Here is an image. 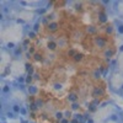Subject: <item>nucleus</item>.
<instances>
[{"label":"nucleus","mask_w":123,"mask_h":123,"mask_svg":"<svg viewBox=\"0 0 123 123\" xmlns=\"http://www.w3.org/2000/svg\"><path fill=\"white\" fill-rule=\"evenodd\" d=\"M86 123H95V121H94V118H92V117H90V118L86 121Z\"/></svg>","instance_id":"32"},{"label":"nucleus","mask_w":123,"mask_h":123,"mask_svg":"<svg viewBox=\"0 0 123 123\" xmlns=\"http://www.w3.org/2000/svg\"><path fill=\"white\" fill-rule=\"evenodd\" d=\"M28 110H30V111H37L38 108H37V106H36L35 102H32V104L28 105Z\"/></svg>","instance_id":"27"},{"label":"nucleus","mask_w":123,"mask_h":123,"mask_svg":"<svg viewBox=\"0 0 123 123\" xmlns=\"http://www.w3.org/2000/svg\"><path fill=\"white\" fill-rule=\"evenodd\" d=\"M26 94L31 95V96H35L38 94V87L35 86V85H27V89H26Z\"/></svg>","instance_id":"7"},{"label":"nucleus","mask_w":123,"mask_h":123,"mask_svg":"<svg viewBox=\"0 0 123 123\" xmlns=\"http://www.w3.org/2000/svg\"><path fill=\"white\" fill-rule=\"evenodd\" d=\"M59 28V24L57 21H50L48 25H47V30L49 32H55V31Z\"/></svg>","instance_id":"10"},{"label":"nucleus","mask_w":123,"mask_h":123,"mask_svg":"<svg viewBox=\"0 0 123 123\" xmlns=\"http://www.w3.org/2000/svg\"><path fill=\"white\" fill-rule=\"evenodd\" d=\"M70 122V119H68V118H63L62 121H59L58 123H69Z\"/></svg>","instance_id":"31"},{"label":"nucleus","mask_w":123,"mask_h":123,"mask_svg":"<svg viewBox=\"0 0 123 123\" xmlns=\"http://www.w3.org/2000/svg\"><path fill=\"white\" fill-rule=\"evenodd\" d=\"M94 43H95V46H96V47L105 48L107 42H106V39H105L104 37H101V36H96V37L94 38Z\"/></svg>","instance_id":"3"},{"label":"nucleus","mask_w":123,"mask_h":123,"mask_svg":"<svg viewBox=\"0 0 123 123\" xmlns=\"http://www.w3.org/2000/svg\"><path fill=\"white\" fill-rule=\"evenodd\" d=\"M33 58H35V60H37V62H44V58H43V55L41 54V53H36V54L33 55Z\"/></svg>","instance_id":"26"},{"label":"nucleus","mask_w":123,"mask_h":123,"mask_svg":"<svg viewBox=\"0 0 123 123\" xmlns=\"http://www.w3.org/2000/svg\"><path fill=\"white\" fill-rule=\"evenodd\" d=\"M67 100L70 102V104H74V102H78L79 95L75 94V92H69V94L67 95Z\"/></svg>","instance_id":"11"},{"label":"nucleus","mask_w":123,"mask_h":123,"mask_svg":"<svg viewBox=\"0 0 123 123\" xmlns=\"http://www.w3.org/2000/svg\"><path fill=\"white\" fill-rule=\"evenodd\" d=\"M118 50H119V52H121V53H123V44H121V46H119V48H118Z\"/></svg>","instance_id":"34"},{"label":"nucleus","mask_w":123,"mask_h":123,"mask_svg":"<svg viewBox=\"0 0 123 123\" xmlns=\"http://www.w3.org/2000/svg\"><path fill=\"white\" fill-rule=\"evenodd\" d=\"M27 38L28 39H35L36 37H37V33L35 32V31H30V32H27Z\"/></svg>","instance_id":"24"},{"label":"nucleus","mask_w":123,"mask_h":123,"mask_svg":"<svg viewBox=\"0 0 123 123\" xmlns=\"http://www.w3.org/2000/svg\"><path fill=\"white\" fill-rule=\"evenodd\" d=\"M115 31H116V30H115V26H113V25H107L106 28H105V32H106L107 35H112Z\"/></svg>","instance_id":"17"},{"label":"nucleus","mask_w":123,"mask_h":123,"mask_svg":"<svg viewBox=\"0 0 123 123\" xmlns=\"http://www.w3.org/2000/svg\"><path fill=\"white\" fill-rule=\"evenodd\" d=\"M69 123H70V122H69Z\"/></svg>","instance_id":"39"},{"label":"nucleus","mask_w":123,"mask_h":123,"mask_svg":"<svg viewBox=\"0 0 123 123\" xmlns=\"http://www.w3.org/2000/svg\"><path fill=\"white\" fill-rule=\"evenodd\" d=\"M53 89H54V90H62V89H63V86H62L60 83H55V84L53 85Z\"/></svg>","instance_id":"28"},{"label":"nucleus","mask_w":123,"mask_h":123,"mask_svg":"<svg viewBox=\"0 0 123 123\" xmlns=\"http://www.w3.org/2000/svg\"><path fill=\"white\" fill-rule=\"evenodd\" d=\"M35 104H36V106H37L38 110H39V108H43V106H44L43 100H41V98H37V100L35 101Z\"/></svg>","instance_id":"22"},{"label":"nucleus","mask_w":123,"mask_h":123,"mask_svg":"<svg viewBox=\"0 0 123 123\" xmlns=\"http://www.w3.org/2000/svg\"><path fill=\"white\" fill-rule=\"evenodd\" d=\"M70 123H80V122H79L78 119H75V118H71V119H70Z\"/></svg>","instance_id":"33"},{"label":"nucleus","mask_w":123,"mask_h":123,"mask_svg":"<svg viewBox=\"0 0 123 123\" xmlns=\"http://www.w3.org/2000/svg\"><path fill=\"white\" fill-rule=\"evenodd\" d=\"M115 30L117 35L119 36H123V21H119V20H115Z\"/></svg>","instance_id":"5"},{"label":"nucleus","mask_w":123,"mask_h":123,"mask_svg":"<svg viewBox=\"0 0 123 123\" xmlns=\"http://www.w3.org/2000/svg\"><path fill=\"white\" fill-rule=\"evenodd\" d=\"M33 78H35V79H39V75H38V74H33Z\"/></svg>","instance_id":"35"},{"label":"nucleus","mask_w":123,"mask_h":123,"mask_svg":"<svg viewBox=\"0 0 123 123\" xmlns=\"http://www.w3.org/2000/svg\"><path fill=\"white\" fill-rule=\"evenodd\" d=\"M33 75H30V74H26V85H32V81H33Z\"/></svg>","instance_id":"23"},{"label":"nucleus","mask_w":123,"mask_h":123,"mask_svg":"<svg viewBox=\"0 0 123 123\" xmlns=\"http://www.w3.org/2000/svg\"><path fill=\"white\" fill-rule=\"evenodd\" d=\"M97 20H98L100 24H106V22L108 21V15H107V12L100 11L98 15H97Z\"/></svg>","instance_id":"6"},{"label":"nucleus","mask_w":123,"mask_h":123,"mask_svg":"<svg viewBox=\"0 0 123 123\" xmlns=\"http://www.w3.org/2000/svg\"><path fill=\"white\" fill-rule=\"evenodd\" d=\"M115 55V50L113 49H105V52H104V57L106 58V59H111L112 57Z\"/></svg>","instance_id":"14"},{"label":"nucleus","mask_w":123,"mask_h":123,"mask_svg":"<svg viewBox=\"0 0 123 123\" xmlns=\"http://www.w3.org/2000/svg\"><path fill=\"white\" fill-rule=\"evenodd\" d=\"M86 32H87L89 35H95V33L97 32V28H96L95 26H87V27H86Z\"/></svg>","instance_id":"18"},{"label":"nucleus","mask_w":123,"mask_h":123,"mask_svg":"<svg viewBox=\"0 0 123 123\" xmlns=\"http://www.w3.org/2000/svg\"><path fill=\"white\" fill-rule=\"evenodd\" d=\"M54 118H55V119L59 122V121H62V119H63V118H65V117H64V113H63V112L57 111L55 113H54Z\"/></svg>","instance_id":"19"},{"label":"nucleus","mask_w":123,"mask_h":123,"mask_svg":"<svg viewBox=\"0 0 123 123\" xmlns=\"http://www.w3.org/2000/svg\"><path fill=\"white\" fill-rule=\"evenodd\" d=\"M30 123H36V122H30Z\"/></svg>","instance_id":"38"},{"label":"nucleus","mask_w":123,"mask_h":123,"mask_svg":"<svg viewBox=\"0 0 123 123\" xmlns=\"http://www.w3.org/2000/svg\"><path fill=\"white\" fill-rule=\"evenodd\" d=\"M24 47L21 46V44H18L14 50H12V52H11V55L14 57V58H21L22 57V54H24Z\"/></svg>","instance_id":"4"},{"label":"nucleus","mask_w":123,"mask_h":123,"mask_svg":"<svg viewBox=\"0 0 123 123\" xmlns=\"http://www.w3.org/2000/svg\"><path fill=\"white\" fill-rule=\"evenodd\" d=\"M4 115H5L6 119H16V118H17V116H18V115H16V113H15V112H12L11 110H9V108L4 112Z\"/></svg>","instance_id":"12"},{"label":"nucleus","mask_w":123,"mask_h":123,"mask_svg":"<svg viewBox=\"0 0 123 123\" xmlns=\"http://www.w3.org/2000/svg\"><path fill=\"white\" fill-rule=\"evenodd\" d=\"M79 110H80V104H79V102L70 104V111H79Z\"/></svg>","instance_id":"21"},{"label":"nucleus","mask_w":123,"mask_h":123,"mask_svg":"<svg viewBox=\"0 0 123 123\" xmlns=\"http://www.w3.org/2000/svg\"><path fill=\"white\" fill-rule=\"evenodd\" d=\"M76 53H78V52H76L75 49H70L69 52H68V55H69V57H74V55H75Z\"/></svg>","instance_id":"30"},{"label":"nucleus","mask_w":123,"mask_h":123,"mask_svg":"<svg viewBox=\"0 0 123 123\" xmlns=\"http://www.w3.org/2000/svg\"><path fill=\"white\" fill-rule=\"evenodd\" d=\"M25 69H26V73L27 74H30V75H33L35 74V69H33V65L32 64H26L25 65Z\"/></svg>","instance_id":"15"},{"label":"nucleus","mask_w":123,"mask_h":123,"mask_svg":"<svg viewBox=\"0 0 123 123\" xmlns=\"http://www.w3.org/2000/svg\"><path fill=\"white\" fill-rule=\"evenodd\" d=\"M104 94H105V89L101 87V86H96L94 89V91H92V96H94L95 98H97L98 96H102Z\"/></svg>","instance_id":"9"},{"label":"nucleus","mask_w":123,"mask_h":123,"mask_svg":"<svg viewBox=\"0 0 123 123\" xmlns=\"http://www.w3.org/2000/svg\"><path fill=\"white\" fill-rule=\"evenodd\" d=\"M58 48V42L54 39H49L48 43H47V49L50 50V52H54V50Z\"/></svg>","instance_id":"8"},{"label":"nucleus","mask_w":123,"mask_h":123,"mask_svg":"<svg viewBox=\"0 0 123 123\" xmlns=\"http://www.w3.org/2000/svg\"><path fill=\"white\" fill-rule=\"evenodd\" d=\"M102 76V73L98 70V69H96V70H94V73H92V78H95V79H100Z\"/></svg>","instance_id":"25"},{"label":"nucleus","mask_w":123,"mask_h":123,"mask_svg":"<svg viewBox=\"0 0 123 123\" xmlns=\"http://www.w3.org/2000/svg\"><path fill=\"white\" fill-rule=\"evenodd\" d=\"M28 113H30V110H28V108H26V106H22V107H21V110H20L18 116H20V117H22V118H26V117L28 116Z\"/></svg>","instance_id":"13"},{"label":"nucleus","mask_w":123,"mask_h":123,"mask_svg":"<svg viewBox=\"0 0 123 123\" xmlns=\"http://www.w3.org/2000/svg\"><path fill=\"white\" fill-rule=\"evenodd\" d=\"M97 106H95L94 104H90L89 106H87V112H89V113H94V112H96L97 111Z\"/></svg>","instance_id":"20"},{"label":"nucleus","mask_w":123,"mask_h":123,"mask_svg":"<svg viewBox=\"0 0 123 123\" xmlns=\"http://www.w3.org/2000/svg\"><path fill=\"white\" fill-rule=\"evenodd\" d=\"M64 117L68 118V119H71V118H73V117H71V111H67V112H64Z\"/></svg>","instance_id":"29"},{"label":"nucleus","mask_w":123,"mask_h":123,"mask_svg":"<svg viewBox=\"0 0 123 123\" xmlns=\"http://www.w3.org/2000/svg\"><path fill=\"white\" fill-rule=\"evenodd\" d=\"M73 59H74V62H76V63H80V62H83V60H84V54L78 52V53L73 57Z\"/></svg>","instance_id":"16"},{"label":"nucleus","mask_w":123,"mask_h":123,"mask_svg":"<svg viewBox=\"0 0 123 123\" xmlns=\"http://www.w3.org/2000/svg\"><path fill=\"white\" fill-rule=\"evenodd\" d=\"M121 91H123V85H122V86H121Z\"/></svg>","instance_id":"37"},{"label":"nucleus","mask_w":123,"mask_h":123,"mask_svg":"<svg viewBox=\"0 0 123 123\" xmlns=\"http://www.w3.org/2000/svg\"><path fill=\"white\" fill-rule=\"evenodd\" d=\"M3 83V86H1V97H7L10 94H11V91L14 90V86L11 83H5V80H1Z\"/></svg>","instance_id":"1"},{"label":"nucleus","mask_w":123,"mask_h":123,"mask_svg":"<svg viewBox=\"0 0 123 123\" xmlns=\"http://www.w3.org/2000/svg\"><path fill=\"white\" fill-rule=\"evenodd\" d=\"M0 123H7L6 121H1V122H0Z\"/></svg>","instance_id":"36"},{"label":"nucleus","mask_w":123,"mask_h":123,"mask_svg":"<svg viewBox=\"0 0 123 123\" xmlns=\"http://www.w3.org/2000/svg\"><path fill=\"white\" fill-rule=\"evenodd\" d=\"M9 110H11L12 112H15L16 115H18L20 113V110H21V107H22V105L20 104V102H17V101H11V102H9Z\"/></svg>","instance_id":"2"}]
</instances>
